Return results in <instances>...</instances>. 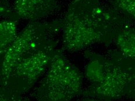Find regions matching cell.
<instances>
[{
  "instance_id": "277c9868",
  "label": "cell",
  "mask_w": 135,
  "mask_h": 101,
  "mask_svg": "<svg viewBox=\"0 0 135 101\" xmlns=\"http://www.w3.org/2000/svg\"><path fill=\"white\" fill-rule=\"evenodd\" d=\"M83 74L57 50L46 74L32 93L40 101L69 100L83 93Z\"/></svg>"
},
{
  "instance_id": "5b68a950",
  "label": "cell",
  "mask_w": 135,
  "mask_h": 101,
  "mask_svg": "<svg viewBox=\"0 0 135 101\" xmlns=\"http://www.w3.org/2000/svg\"><path fill=\"white\" fill-rule=\"evenodd\" d=\"M62 28L61 19L50 22H30L18 33L15 40L1 57V83L6 80L17 62L43 39L58 34Z\"/></svg>"
},
{
  "instance_id": "8fae6325",
  "label": "cell",
  "mask_w": 135,
  "mask_h": 101,
  "mask_svg": "<svg viewBox=\"0 0 135 101\" xmlns=\"http://www.w3.org/2000/svg\"><path fill=\"white\" fill-rule=\"evenodd\" d=\"M1 16L5 18L15 19L13 8L11 7L9 0H1ZM17 20V19H16Z\"/></svg>"
},
{
  "instance_id": "6da1fadb",
  "label": "cell",
  "mask_w": 135,
  "mask_h": 101,
  "mask_svg": "<svg viewBox=\"0 0 135 101\" xmlns=\"http://www.w3.org/2000/svg\"><path fill=\"white\" fill-rule=\"evenodd\" d=\"M61 21L62 50L71 52L110 43L121 30L133 25V19L111 0H72Z\"/></svg>"
},
{
  "instance_id": "9c48e42d",
  "label": "cell",
  "mask_w": 135,
  "mask_h": 101,
  "mask_svg": "<svg viewBox=\"0 0 135 101\" xmlns=\"http://www.w3.org/2000/svg\"><path fill=\"white\" fill-rule=\"evenodd\" d=\"M116 6L135 20V0H111Z\"/></svg>"
},
{
  "instance_id": "3957f363",
  "label": "cell",
  "mask_w": 135,
  "mask_h": 101,
  "mask_svg": "<svg viewBox=\"0 0 135 101\" xmlns=\"http://www.w3.org/2000/svg\"><path fill=\"white\" fill-rule=\"evenodd\" d=\"M57 35L43 39L19 59L1 83V100L21 99L44 76L58 50Z\"/></svg>"
},
{
  "instance_id": "7a4b0ae2",
  "label": "cell",
  "mask_w": 135,
  "mask_h": 101,
  "mask_svg": "<svg viewBox=\"0 0 135 101\" xmlns=\"http://www.w3.org/2000/svg\"><path fill=\"white\" fill-rule=\"evenodd\" d=\"M88 63L84 76L90 86L84 90V98L112 100L126 99L131 80V58L119 50L105 54L88 53Z\"/></svg>"
},
{
  "instance_id": "ba28073f",
  "label": "cell",
  "mask_w": 135,
  "mask_h": 101,
  "mask_svg": "<svg viewBox=\"0 0 135 101\" xmlns=\"http://www.w3.org/2000/svg\"><path fill=\"white\" fill-rule=\"evenodd\" d=\"M18 21L15 19L6 18L1 22V57L5 54L18 34L17 33Z\"/></svg>"
},
{
  "instance_id": "8992f818",
  "label": "cell",
  "mask_w": 135,
  "mask_h": 101,
  "mask_svg": "<svg viewBox=\"0 0 135 101\" xmlns=\"http://www.w3.org/2000/svg\"><path fill=\"white\" fill-rule=\"evenodd\" d=\"M13 8L18 21L38 22L57 13L60 8V0H14Z\"/></svg>"
},
{
  "instance_id": "30bf717a",
  "label": "cell",
  "mask_w": 135,
  "mask_h": 101,
  "mask_svg": "<svg viewBox=\"0 0 135 101\" xmlns=\"http://www.w3.org/2000/svg\"><path fill=\"white\" fill-rule=\"evenodd\" d=\"M126 99L135 100V58L131 57V80Z\"/></svg>"
},
{
  "instance_id": "52a82bcc",
  "label": "cell",
  "mask_w": 135,
  "mask_h": 101,
  "mask_svg": "<svg viewBox=\"0 0 135 101\" xmlns=\"http://www.w3.org/2000/svg\"><path fill=\"white\" fill-rule=\"evenodd\" d=\"M114 42L118 50L123 54L135 58V25H132L121 30Z\"/></svg>"
}]
</instances>
